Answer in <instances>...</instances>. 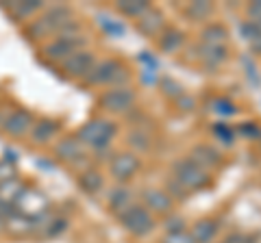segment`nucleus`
<instances>
[{"label":"nucleus","mask_w":261,"mask_h":243,"mask_svg":"<svg viewBox=\"0 0 261 243\" xmlns=\"http://www.w3.org/2000/svg\"><path fill=\"white\" fill-rule=\"evenodd\" d=\"M116 135V126L107 119H92L76 133V139L81 143L89 145L94 150H107L109 143Z\"/></svg>","instance_id":"1"},{"label":"nucleus","mask_w":261,"mask_h":243,"mask_svg":"<svg viewBox=\"0 0 261 243\" xmlns=\"http://www.w3.org/2000/svg\"><path fill=\"white\" fill-rule=\"evenodd\" d=\"M172 172H174V180L178 185H183L187 191L205 189V187H209V183H211V176L202 167L196 165L190 157L178 159L176 163L172 165Z\"/></svg>","instance_id":"2"},{"label":"nucleus","mask_w":261,"mask_h":243,"mask_svg":"<svg viewBox=\"0 0 261 243\" xmlns=\"http://www.w3.org/2000/svg\"><path fill=\"white\" fill-rule=\"evenodd\" d=\"M118 220L124 226V230L130 232L133 237H146L154 230V217L142 204H130L118 215Z\"/></svg>","instance_id":"3"},{"label":"nucleus","mask_w":261,"mask_h":243,"mask_svg":"<svg viewBox=\"0 0 261 243\" xmlns=\"http://www.w3.org/2000/svg\"><path fill=\"white\" fill-rule=\"evenodd\" d=\"M83 46H85L83 37H79V35H59L55 42H50L44 48V54L48 56V59H53V61H65L70 54L83 50Z\"/></svg>","instance_id":"4"},{"label":"nucleus","mask_w":261,"mask_h":243,"mask_svg":"<svg viewBox=\"0 0 261 243\" xmlns=\"http://www.w3.org/2000/svg\"><path fill=\"white\" fill-rule=\"evenodd\" d=\"M135 102V94L128 87H113L100 96V104L109 113H126Z\"/></svg>","instance_id":"5"},{"label":"nucleus","mask_w":261,"mask_h":243,"mask_svg":"<svg viewBox=\"0 0 261 243\" xmlns=\"http://www.w3.org/2000/svg\"><path fill=\"white\" fill-rule=\"evenodd\" d=\"M140 167H142V163L133 152H120V155L111 161V174L120 185L128 183L130 178L140 172Z\"/></svg>","instance_id":"6"},{"label":"nucleus","mask_w":261,"mask_h":243,"mask_svg":"<svg viewBox=\"0 0 261 243\" xmlns=\"http://www.w3.org/2000/svg\"><path fill=\"white\" fill-rule=\"evenodd\" d=\"M94 66H96L94 54L89 50H79L63 61V72L72 78H87L89 72L94 70Z\"/></svg>","instance_id":"7"},{"label":"nucleus","mask_w":261,"mask_h":243,"mask_svg":"<svg viewBox=\"0 0 261 243\" xmlns=\"http://www.w3.org/2000/svg\"><path fill=\"white\" fill-rule=\"evenodd\" d=\"M33 124H35V122H33V115H31L29 111L15 109V111H11L9 115L5 117L3 131L7 135H11V137H24L33 128Z\"/></svg>","instance_id":"8"},{"label":"nucleus","mask_w":261,"mask_h":243,"mask_svg":"<svg viewBox=\"0 0 261 243\" xmlns=\"http://www.w3.org/2000/svg\"><path fill=\"white\" fill-rule=\"evenodd\" d=\"M142 200H144V208L148 213H159V215H168L174 206V200L168 196V191L163 189H146L142 193Z\"/></svg>","instance_id":"9"},{"label":"nucleus","mask_w":261,"mask_h":243,"mask_svg":"<svg viewBox=\"0 0 261 243\" xmlns=\"http://www.w3.org/2000/svg\"><path fill=\"white\" fill-rule=\"evenodd\" d=\"M120 61H113V59H105L100 63H96L94 70L89 72V76L85 78L89 85H111L116 74L120 72Z\"/></svg>","instance_id":"10"},{"label":"nucleus","mask_w":261,"mask_h":243,"mask_svg":"<svg viewBox=\"0 0 261 243\" xmlns=\"http://www.w3.org/2000/svg\"><path fill=\"white\" fill-rule=\"evenodd\" d=\"M190 159H192L198 167L205 169V172H207V169H214V167H218L220 163H222V155L218 152V148H214V145H209V143H198V145H194Z\"/></svg>","instance_id":"11"},{"label":"nucleus","mask_w":261,"mask_h":243,"mask_svg":"<svg viewBox=\"0 0 261 243\" xmlns=\"http://www.w3.org/2000/svg\"><path fill=\"white\" fill-rule=\"evenodd\" d=\"M81 143L79 139H74V137H65V139H61L59 143L55 145V155L59 161H65V163H74V161L83 159L81 157Z\"/></svg>","instance_id":"12"},{"label":"nucleus","mask_w":261,"mask_h":243,"mask_svg":"<svg viewBox=\"0 0 261 243\" xmlns=\"http://www.w3.org/2000/svg\"><path fill=\"white\" fill-rule=\"evenodd\" d=\"M218 222L216 220H211V217H205V220H200V222H196L194 224V228H192V241L194 243H211L216 239V234H218Z\"/></svg>","instance_id":"13"},{"label":"nucleus","mask_w":261,"mask_h":243,"mask_svg":"<svg viewBox=\"0 0 261 243\" xmlns=\"http://www.w3.org/2000/svg\"><path fill=\"white\" fill-rule=\"evenodd\" d=\"M59 131V124L55 119H39L31 128V139L33 143H48Z\"/></svg>","instance_id":"14"},{"label":"nucleus","mask_w":261,"mask_h":243,"mask_svg":"<svg viewBox=\"0 0 261 243\" xmlns=\"http://www.w3.org/2000/svg\"><path fill=\"white\" fill-rule=\"evenodd\" d=\"M198 56H200V61L205 63L207 68H218L220 63L226 61L228 50H226L224 46H209V44H202V46L198 48Z\"/></svg>","instance_id":"15"},{"label":"nucleus","mask_w":261,"mask_h":243,"mask_svg":"<svg viewBox=\"0 0 261 243\" xmlns=\"http://www.w3.org/2000/svg\"><path fill=\"white\" fill-rule=\"evenodd\" d=\"M183 44H185V33H183V31H178V28H166V31H161V37H159V50L161 52L172 54Z\"/></svg>","instance_id":"16"},{"label":"nucleus","mask_w":261,"mask_h":243,"mask_svg":"<svg viewBox=\"0 0 261 243\" xmlns=\"http://www.w3.org/2000/svg\"><path fill=\"white\" fill-rule=\"evenodd\" d=\"M137 28H140L142 35H157L163 28V13L157 9H148L142 15V20L137 22Z\"/></svg>","instance_id":"17"},{"label":"nucleus","mask_w":261,"mask_h":243,"mask_svg":"<svg viewBox=\"0 0 261 243\" xmlns=\"http://www.w3.org/2000/svg\"><path fill=\"white\" fill-rule=\"evenodd\" d=\"M226 37H228V31L218 22H211L200 31L202 44H209V46H224Z\"/></svg>","instance_id":"18"},{"label":"nucleus","mask_w":261,"mask_h":243,"mask_svg":"<svg viewBox=\"0 0 261 243\" xmlns=\"http://www.w3.org/2000/svg\"><path fill=\"white\" fill-rule=\"evenodd\" d=\"M116 9L126 15V18H142V15L150 9V5L146 0H120L116 5Z\"/></svg>","instance_id":"19"},{"label":"nucleus","mask_w":261,"mask_h":243,"mask_svg":"<svg viewBox=\"0 0 261 243\" xmlns=\"http://www.w3.org/2000/svg\"><path fill=\"white\" fill-rule=\"evenodd\" d=\"M128 206H130V191L124 187V185H120V187H116L109 193V208L116 215H120L122 210L128 208Z\"/></svg>","instance_id":"20"},{"label":"nucleus","mask_w":261,"mask_h":243,"mask_svg":"<svg viewBox=\"0 0 261 243\" xmlns=\"http://www.w3.org/2000/svg\"><path fill=\"white\" fill-rule=\"evenodd\" d=\"M102 185H105V180H102L100 172H96V169H87V172L79 176V187L85 193H98L102 189Z\"/></svg>","instance_id":"21"},{"label":"nucleus","mask_w":261,"mask_h":243,"mask_svg":"<svg viewBox=\"0 0 261 243\" xmlns=\"http://www.w3.org/2000/svg\"><path fill=\"white\" fill-rule=\"evenodd\" d=\"M211 13H214V5H211V3H200V0H196V3H190V5L185 7V15L192 22L207 20Z\"/></svg>","instance_id":"22"},{"label":"nucleus","mask_w":261,"mask_h":243,"mask_svg":"<svg viewBox=\"0 0 261 243\" xmlns=\"http://www.w3.org/2000/svg\"><path fill=\"white\" fill-rule=\"evenodd\" d=\"M42 7H44V3H39V0H31V3H15V5L9 7V9L18 20H24V18H29V15H33L35 11H39Z\"/></svg>","instance_id":"23"},{"label":"nucleus","mask_w":261,"mask_h":243,"mask_svg":"<svg viewBox=\"0 0 261 243\" xmlns=\"http://www.w3.org/2000/svg\"><path fill=\"white\" fill-rule=\"evenodd\" d=\"M128 145L137 152H148L150 150V137L144 131H133L128 135Z\"/></svg>","instance_id":"24"},{"label":"nucleus","mask_w":261,"mask_h":243,"mask_svg":"<svg viewBox=\"0 0 261 243\" xmlns=\"http://www.w3.org/2000/svg\"><path fill=\"white\" fill-rule=\"evenodd\" d=\"M161 94L168 96V98H181V96L185 94L183 92V85L176 83L174 78H161Z\"/></svg>","instance_id":"25"},{"label":"nucleus","mask_w":261,"mask_h":243,"mask_svg":"<svg viewBox=\"0 0 261 243\" xmlns=\"http://www.w3.org/2000/svg\"><path fill=\"white\" fill-rule=\"evenodd\" d=\"M166 230H168V237H172V234H183L185 232V220L183 217H170L168 224H166Z\"/></svg>","instance_id":"26"},{"label":"nucleus","mask_w":261,"mask_h":243,"mask_svg":"<svg viewBox=\"0 0 261 243\" xmlns=\"http://www.w3.org/2000/svg\"><path fill=\"white\" fill-rule=\"evenodd\" d=\"M216 113H220V115H235V113H238V107H235V104L231 102V100H226V98H218L216 100Z\"/></svg>","instance_id":"27"},{"label":"nucleus","mask_w":261,"mask_h":243,"mask_svg":"<svg viewBox=\"0 0 261 243\" xmlns=\"http://www.w3.org/2000/svg\"><path fill=\"white\" fill-rule=\"evenodd\" d=\"M65 228H68V222L65 220H55V222H50L46 226V237H59V234H63L65 232Z\"/></svg>","instance_id":"28"},{"label":"nucleus","mask_w":261,"mask_h":243,"mask_svg":"<svg viewBox=\"0 0 261 243\" xmlns=\"http://www.w3.org/2000/svg\"><path fill=\"white\" fill-rule=\"evenodd\" d=\"M214 135H216L222 143H226V145L233 143V131H231L228 126H224V124H218V126L214 128Z\"/></svg>","instance_id":"29"},{"label":"nucleus","mask_w":261,"mask_h":243,"mask_svg":"<svg viewBox=\"0 0 261 243\" xmlns=\"http://www.w3.org/2000/svg\"><path fill=\"white\" fill-rule=\"evenodd\" d=\"M166 191H168V196L172 198V200H174V198H185V196H187V189L183 187V185H178L174 178L168 183V189H166Z\"/></svg>","instance_id":"30"},{"label":"nucleus","mask_w":261,"mask_h":243,"mask_svg":"<svg viewBox=\"0 0 261 243\" xmlns=\"http://www.w3.org/2000/svg\"><path fill=\"white\" fill-rule=\"evenodd\" d=\"M176 104H178V109H181V111H194V107H196V100L192 98V96L183 94L181 98H176Z\"/></svg>","instance_id":"31"},{"label":"nucleus","mask_w":261,"mask_h":243,"mask_svg":"<svg viewBox=\"0 0 261 243\" xmlns=\"http://www.w3.org/2000/svg\"><path fill=\"white\" fill-rule=\"evenodd\" d=\"M166 243H194V241H192L190 234L183 232V234H172V237H168Z\"/></svg>","instance_id":"32"},{"label":"nucleus","mask_w":261,"mask_h":243,"mask_svg":"<svg viewBox=\"0 0 261 243\" xmlns=\"http://www.w3.org/2000/svg\"><path fill=\"white\" fill-rule=\"evenodd\" d=\"M248 15H250L252 20H255V18H261V0H259V3L248 5Z\"/></svg>","instance_id":"33"},{"label":"nucleus","mask_w":261,"mask_h":243,"mask_svg":"<svg viewBox=\"0 0 261 243\" xmlns=\"http://www.w3.org/2000/svg\"><path fill=\"white\" fill-rule=\"evenodd\" d=\"M240 131H242V133H246V135H252V137H259V135H261V131H259L257 126H252V128H250V126H242Z\"/></svg>","instance_id":"34"},{"label":"nucleus","mask_w":261,"mask_h":243,"mask_svg":"<svg viewBox=\"0 0 261 243\" xmlns=\"http://www.w3.org/2000/svg\"><path fill=\"white\" fill-rule=\"evenodd\" d=\"M250 24H252V28L257 31V35L261 37V18H255V20H250Z\"/></svg>","instance_id":"35"},{"label":"nucleus","mask_w":261,"mask_h":243,"mask_svg":"<svg viewBox=\"0 0 261 243\" xmlns=\"http://www.w3.org/2000/svg\"><path fill=\"white\" fill-rule=\"evenodd\" d=\"M250 46H252V50H255L257 54H261V37H257L255 42H250Z\"/></svg>","instance_id":"36"},{"label":"nucleus","mask_w":261,"mask_h":243,"mask_svg":"<svg viewBox=\"0 0 261 243\" xmlns=\"http://www.w3.org/2000/svg\"><path fill=\"white\" fill-rule=\"evenodd\" d=\"M0 230H3V222H0Z\"/></svg>","instance_id":"37"}]
</instances>
